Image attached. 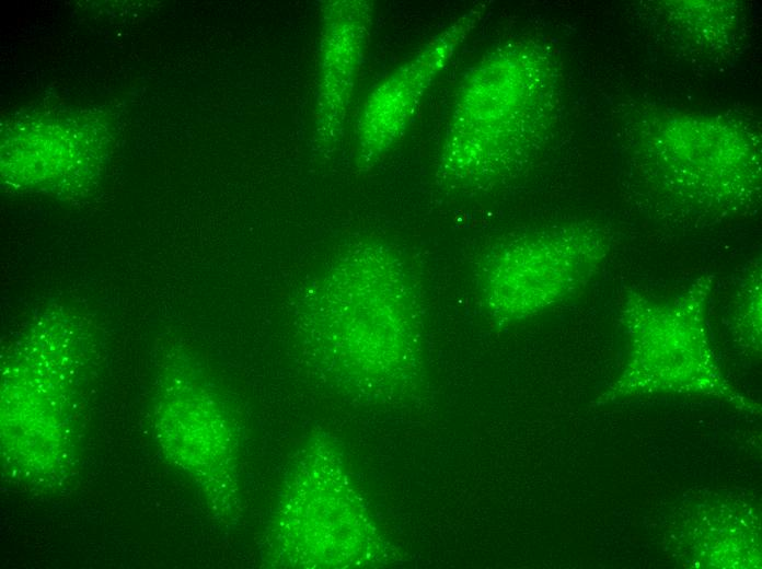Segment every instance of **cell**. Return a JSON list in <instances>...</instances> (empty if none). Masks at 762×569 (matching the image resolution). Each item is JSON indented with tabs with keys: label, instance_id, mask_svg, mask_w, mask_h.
<instances>
[{
	"label": "cell",
	"instance_id": "9",
	"mask_svg": "<svg viewBox=\"0 0 762 569\" xmlns=\"http://www.w3.org/2000/svg\"><path fill=\"white\" fill-rule=\"evenodd\" d=\"M734 315L739 327L749 330V337L760 339L762 270L761 263L754 262L742 274L734 297Z\"/></svg>",
	"mask_w": 762,
	"mask_h": 569
},
{
	"label": "cell",
	"instance_id": "8",
	"mask_svg": "<svg viewBox=\"0 0 762 569\" xmlns=\"http://www.w3.org/2000/svg\"><path fill=\"white\" fill-rule=\"evenodd\" d=\"M372 5L333 0L323 7L314 143L332 150L340 140L355 81L367 47Z\"/></svg>",
	"mask_w": 762,
	"mask_h": 569
},
{
	"label": "cell",
	"instance_id": "3",
	"mask_svg": "<svg viewBox=\"0 0 762 569\" xmlns=\"http://www.w3.org/2000/svg\"><path fill=\"white\" fill-rule=\"evenodd\" d=\"M714 280V275L700 276L668 298L637 290L623 295L620 317L630 338V355L613 395L676 391L735 399L707 339L706 313Z\"/></svg>",
	"mask_w": 762,
	"mask_h": 569
},
{
	"label": "cell",
	"instance_id": "5",
	"mask_svg": "<svg viewBox=\"0 0 762 569\" xmlns=\"http://www.w3.org/2000/svg\"><path fill=\"white\" fill-rule=\"evenodd\" d=\"M325 442L311 440L286 479L268 535L278 566L347 567L369 539V523Z\"/></svg>",
	"mask_w": 762,
	"mask_h": 569
},
{
	"label": "cell",
	"instance_id": "4",
	"mask_svg": "<svg viewBox=\"0 0 762 569\" xmlns=\"http://www.w3.org/2000/svg\"><path fill=\"white\" fill-rule=\"evenodd\" d=\"M610 243L601 228L584 222L512 236L483 258L481 300L499 322L538 315L582 291L600 272Z\"/></svg>",
	"mask_w": 762,
	"mask_h": 569
},
{
	"label": "cell",
	"instance_id": "2",
	"mask_svg": "<svg viewBox=\"0 0 762 569\" xmlns=\"http://www.w3.org/2000/svg\"><path fill=\"white\" fill-rule=\"evenodd\" d=\"M640 138L643 175L679 204L728 213L749 208L760 197V150L740 124L667 114L645 125Z\"/></svg>",
	"mask_w": 762,
	"mask_h": 569
},
{
	"label": "cell",
	"instance_id": "7",
	"mask_svg": "<svg viewBox=\"0 0 762 569\" xmlns=\"http://www.w3.org/2000/svg\"><path fill=\"white\" fill-rule=\"evenodd\" d=\"M477 3L432 36L366 98L356 126L357 160L370 166L407 130L427 91L486 13Z\"/></svg>",
	"mask_w": 762,
	"mask_h": 569
},
{
	"label": "cell",
	"instance_id": "1",
	"mask_svg": "<svg viewBox=\"0 0 762 569\" xmlns=\"http://www.w3.org/2000/svg\"><path fill=\"white\" fill-rule=\"evenodd\" d=\"M557 103L553 55L532 40L495 48L464 77L440 149L441 185L490 188L517 174L546 132Z\"/></svg>",
	"mask_w": 762,
	"mask_h": 569
},
{
	"label": "cell",
	"instance_id": "6",
	"mask_svg": "<svg viewBox=\"0 0 762 569\" xmlns=\"http://www.w3.org/2000/svg\"><path fill=\"white\" fill-rule=\"evenodd\" d=\"M333 295L336 347L368 373L393 372L412 352L416 299L397 257L381 245L350 251Z\"/></svg>",
	"mask_w": 762,
	"mask_h": 569
}]
</instances>
